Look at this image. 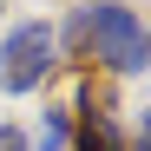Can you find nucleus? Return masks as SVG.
I'll return each instance as SVG.
<instances>
[{"label":"nucleus","mask_w":151,"mask_h":151,"mask_svg":"<svg viewBox=\"0 0 151 151\" xmlns=\"http://www.w3.org/2000/svg\"><path fill=\"white\" fill-rule=\"evenodd\" d=\"M66 53H92L112 72H151V27L118 0H92L66 20Z\"/></svg>","instance_id":"1"},{"label":"nucleus","mask_w":151,"mask_h":151,"mask_svg":"<svg viewBox=\"0 0 151 151\" xmlns=\"http://www.w3.org/2000/svg\"><path fill=\"white\" fill-rule=\"evenodd\" d=\"M59 66V33L46 20H20L0 40V92H40Z\"/></svg>","instance_id":"2"},{"label":"nucleus","mask_w":151,"mask_h":151,"mask_svg":"<svg viewBox=\"0 0 151 151\" xmlns=\"http://www.w3.org/2000/svg\"><path fill=\"white\" fill-rule=\"evenodd\" d=\"M72 151H132V138L118 132V118L105 99H79V112H72Z\"/></svg>","instance_id":"3"},{"label":"nucleus","mask_w":151,"mask_h":151,"mask_svg":"<svg viewBox=\"0 0 151 151\" xmlns=\"http://www.w3.org/2000/svg\"><path fill=\"white\" fill-rule=\"evenodd\" d=\"M72 145V112H46L40 118V151H66Z\"/></svg>","instance_id":"4"},{"label":"nucleus","mask_w":151,"mask_h":151,"mask_svg":"<svg viewBox=\"0 0 151 151\" xmlns=\"http://www.w3.org/2000/svg\"><path fill=\"white\" fill-rule=\"evenodd\" d=\"M0 151H33V138L20 132V125H0Z\"/></svg>","instance_id":"5"},{"label":"nucleus","mask_w":151,"mask_h":151,"mask_svg":"<svg viewBox=\"0 0 151 151\" xmlns=\"http://www.w3.org/2000/svg\"><path fill=\"white\" fill-rule=\"evenodd\" d=\"M132 151H151V112H145V118L132 125Z\"/></svg>","instance_id":"6"}]
</instances>
